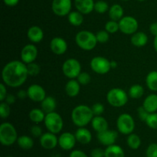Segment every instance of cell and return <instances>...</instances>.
<instances>
[{
    "mask_svg": "<svg viewBox=\"0 0 157 157\" xmlns=\"http://www.w3.org/2000/svg\"><path fill=\"white\" fill-rule=\"evenodd\" d=\"M16 101V98L14 95H12V94H8L7 96H6V99H5V102H6L7 104H9V106L11 105H13L14 103Z\"/></svg>",
    "mask_w": 157,
    "mask_h": 157,
    "instance_id": "cell-48",
    "label": "cell"
},
{
    "mask_svg": "<svg viewBox=\"0 0 157 157\" xmlns=\"http://www.w3.org/2000/svg\"><path fill=\"white\" fill-rule=\"evenodd\" d=\"M11 113L10 106L6 102H1L0 104V116L2 119H7Z\"/></svg>",
    "mask_w": 157,
    "mask_h": 157,
    "instance_id": "cell-37",
    "label": "cell"
},
{
    "mask_svg": "<svg viewBox=\"0 0 157 157\" xmlns=\"http://www.w3.org/2000/svg\"><path fill=\"white\" fill-rule=\"evenodd\" d=\"M17 96L18 97L19 99H25L26 97H28V92H27V90H19L18 92V93H17Z\"/></svg>",
    "mask_w": 157,
    "mask_h": 157,
    "instance_id": "cell-51",
    "label": "cell"
},
{
    "mask_svg": "<svg viewBox=\"0 0 157 157\" xmlns=\"http://www.w3.org/2000/svg\"><path fill=\"white\" fill-rule=\"evenodd\" d=\"M117 127L118 131L124 135L133 133L135 129V122L133 116L129 113H122L117 120Z\"/></svg>",
    "mask_w": 157,
    "mask_h": 157,
    "instance_id": "cell-7",
    "label": "cell"
},
{
    "mask_svg": "<svg viewBox=\"0 0 157 157\" xmlns=\"http://www.w3.org/2000/svg\"><path fill=\"white\" fill-rule=\"evenodd\" d=\"M7 89L4 83H0V101L4 102L7 96Z\"/></svg>",
    "mask_w": 157,
    "mask_h": 157,
    "instance_id": "cell-46",
    "label": "cell"
},
{
    "mask_svg": "<svg viewBox=\"0 0 157 157\" xmlns=\"http://www.w3.org/2000/svg\"><path fill=\"white\" fill-rule=\"evenodd\" d=\"M50 49L54 54L61 55L67 50V43L61 37H55L50 42Z\"/></svg>",
    "mask_w": 157,
    "mask_h": 157,
    "instance_id": "cell-17",
    "label": "cell"
},
{
    "mask_svg": "<svg viewBox=\"0 0 157 157\" xmlns=\"http://www.w3.org/2000/svg\"><path fill=\"white\" fill-rule=\"evenodd\" d=\"M109 34L110 33L107 32L106 30H101L97 32L96 38L97 40H98V42L101 43V44L107 42L109 41V38H110V35Z\"/></svg>",
    "mask_w": 157,
    "mask_h": 157,
    "instance_id": "cell-38",
    "label": "cell"
},
{
    "mask_svg": "<svg viewBox=\"0 0 157 157\" xmlns=\"http://www.w3.org/2000/svg\"><path fill=\"white\" fill-rule=\"evenodd\" d=\"M29 75L27 65L18 60H13L8 62L2 71L3 83L6 86L12 88L22 86Z\"/></svg>",
    "mask_w": 157,
    "mask_h": 157,
    "instance_id": "cell-1",
    "label": "cell"
},
{
    "mask_svg": "<svg viewBox=\"0 0 157 157\" xmlns=\"http://www.w3.org/2000/svg\"><path fill=\"white\" fill-rule=\"evenodd\" d=\"M91 109L94 116H96V115H101L104 112V106L102 103H96L92 106Z\"/></svg>",
    "mask_w": 157,
    "mask_h": 157,
    "instance_id": "cell-42",
    "label": "cell"
},
{
    "mask_svg": "<svg viewBox=\"0 0 157 157\" xmlns=\"http://www.w3.org/2000/svg\"><path fill=\"white\" fill-rule=\"evenodd\" d=\"M20 0H3L5 5L9 7H13L18 5V3L19 2Z\"/></svg>",
    "mask_w": 157,
    "mask_h": 157,
    "instance_id": "cell-49",
    "label": "cell"
},
{
    "mask_svg": "<svg viewBox=\"0 0 157 157\" xmlns=\"http://www.w3.org/2000/svg\"><path fill=\"white\" fill-rule=\"evenodd\" d=\"M57 107L56 100L52 96H46L41 103V109L45 112V114L55 112Z\"/></svg>",
    "mask_w": 157,
    "mask_h": 157,
    "instance_id": "cell-27",
    "label": "cell"
},
{
    "mask_svg": "<svg viewBox=\"0 0 157 157\" xmlns=\"http://www.w3.org/2000/svg\"><path fill=\"white\" fill-rule=\"evenodd\" d=\"M90 68L96 73L104 75L110 72L111 69L110 61L103 56H95L90 60Z\"/></svg>",
    "mask_w": 157,
    "mask_h": 157,
    "instance_id": "cell-9",
    "label": "cell"
},
{
    "mask_svg": "<svg viewBox=\"0 0 157 157\" xmlns=\"http://www.w3.org/2000/svg\"><path fill=\"white\" fill-rule=\"evenodd\" d=\"M130 41L136 47H143L147 45L148 42V36L144 32H136L132 35Z\"/></svg>",
    "mask_w": 157,
    "mask_h": 157,
    "instance_id": "cell-24",
    "label": "cell"
},
{
    "mask_svg": "<svg viewBox=\"0 0 157 157\" xmlns=\"http://www.w3.org/2000/svg\"><path fill=\"white\" fill-rule=\"evenodd\" d=\"M75 42L80 49L84 51H90L96 47L98 40L96 34L87 30L80 31L75 36Z\"/></svg>",
    "mask_w": 157,
    "mask_h": 157,
    "instance_id": "cell-3",
    "label": "cell"
},
{
    "mask_svg": "<svg viewBox=\"0 0 157 157\" xmlns=\"http://www.w3.org/2000/svg\"><path fill=\"white\" fill-rule=\"evenodd\" d=\"M18 133L15 126L10 123H3L0 125V143L5 146H10L18 140Z\"/></svg>",
    "mask_w": 157,
    "mask_h": 157,
    "instance_id": "cell-4",
    "label": "cell"
},
{
    "mask_svg": "<svg viewBox=\"0 0 157 157\" xmlns=\"http://www.w3.org/2000/svg\"><path fill=\"white\" fill-rule=\"evenodd\" d=\"M124 9L119 4H113V6H110L108 11L110 19L117 22H119L124 17Z\"/></svg>",
    "mask_w": 157,
    "mask_h": 157,
    "instance_id": "cell-25",
    "label": "cell"
},
{
    "mask_svg": "<svg viewBox=\"0 0 157 157\" xmlns=\"http://www.w3.org/2000/svg\"><path fill=\"white\" fill-rule=\"evenodd\" d=\"M17 144L21 149H24V150H29L34 146V141L32 137L23 135L18 136V140H17Z\"/></svg>",
    "mask_w": 157,
    "mask_h": 157,
    "instance_id": "cell-30",
    "label": "cell"
},
{
    "mask_svg": "<svg viewBox=\"0 0 157 157\" xmlns=\"http://www.w3.org/2000/svg\"><path fill=\"white\" fill-rule=\"evenodd\" d=\"M144 94V89L141 85L140 84H135L130 86V89H129V95L130 98L137 99L141 98Z\"/></svg>",
    "mask_w": 157,
    "mask_h": 157,
    "instance_id": "cell-33",
    "label": "cell"
},
{
    "mask_svg": "<svg viewBox=\"0 0 157 157\" xmlns=\"http://www.w3.org/2000/svg\"><path fill=\"white\" fill-rule=\"evenodd\" d=\"M67 19L71 26H80L84 22V16L83 14L78 11H71L67 15Z\"/></svg>",
    "mask_w": 157,
    "mask_h": 157,
    "instance_id": "cell-29",
    "label": "cell"
},
{
    "mask_svg": "<svg viewBox=\"0 0 157 157\" xmlns=\"http://www.w3.org/2000/svg\"><path fill=\"white\" fill-rule=\"evenodd\" d=\"M120 31L126 35H133L137 32L139 23L137 20L133 16L127 15L124 16L119 22Z\"/></svg>",
    "mask_w": 157,
    "mask_h": 157,
    "instance_id": "cell-10",
    "label": "cell"
},
{
    "mask_svg": "<svg viewBox=\"0 0 157 157\" xmlns=\"http://www.w3.org/2000/svg\"><path fill=\"white\" fill-rule=\"evenodd\" d=\"M110 66H111V69H115V68L117 67V62L115 60H111L110 61Z\"/></svg>",
    "mask_w": 157,
    "mask_h": 157,
    "instance_id": "cell-52",
    "label": "cell"
},
{
    "mask_svg": "<svg viewBox=\"0 0 157 157\" xmlns=\"http://www.w3.org/2000/svg\"><path fill=\"white\" fill-rule=\"evenodd\" d=\"M146 84L150 90L157 91V71L153 70L149 72L146 77Z\"/></svg>",
    "mask_w": 157,
    "mask_h": 157,
    "instance_id": "cell-31",
    "label": "cell"
},
{
    "mask_svg": "<svg viewBox=\"0 0 157 157\" xmlns=\"http://www.w3.org/2000/svg\"><path fill=\"white\" fill-rule=\"evenodd\" d=\"M31 133L35 137H41L43 134L41 127L38 126V124L35 125L31 128Z\"/></svg>",
    "mask_w": 157,
    "mask_h": 157,
    "instance_id": "cell-44",
    "label": "cell"
},
{
    "mask_svg": "<svg viewBox=\"0 0 157 157\" xmlns=\"http://www.w3.org/2000/svg\"><path fill=\"white\" fill-rule=\"evenodd\" d=\"M77 142L83 145L88 144L92 139V134L89 129L84 127H80L75 133Z\"/></svg>",
    "mask_w": 157,
    "mask_h": 157,
    "instance_id": "cell-20",
    "label": "cell"
},
{
    "mask_svg": "<svg viewBox=\"0 0 157 157\" xmlns=\"http://www.w3.org/2000/svg\"><path fill=\"white\" fill-rule=\"evenodd\" d=\"M127 146L132 149H138L141 146V139L138 135L135 133H131L128 135L127 139Z\"/></svg>",
    "mask_w": 157,
    "mask_h": 157,
    "instance_id": "cell-32",
    "label": "cell"
},
{
    "mask_svg": "<svg viewBox=\"0 0 157 157\" xmlns=\"http://www.w3.org/2000/svg\"><path fill=\"white\" fill-rule=\"evenodd\" d=\"M27 69L28 72H29V75H37L39 74L40 70V66L39 65L37 64L35 62H32L30 64L27 65Z\"/></svg>",
    "mask_w": 157,
    "mask_h": 157,
    "instance_id": "cell-40",
    "label": "cell"
},
{
    "mask_svg": "<svg viewBox=\"0 0 157 157\" xmlns=\"http://www.w3.org/2000/svg\"><path fill=\"white\" fill-rule=\"evenodd\" d=\"M38 50L34 44H28L22 48L21 51V61L28 65L35 62L38 57Z\"/></svg>",
    "mask_w": 157,
    "mask_h": 157,
    "instance_id": "cell-12",
    "label": "cell"
},
{
    "mask_svg": "<svg viewBox=\"0 0 157 157\" xmlns=\"http://www.w3.org/2000/svg\"><path fill=\"white\" fill-rule=\"evenodd\" d=\"M45 115V112L41 109L35 108V109H32L29 112V117L31 121L33 122L35 124H38V123H41V122H44Z\"/></svg>",
    "mask_w": 157,
    "mask_h": 157,
    "instance_id": "cell-28",
    "label": "cell"
},
{
    "mask_svg": "<svg viewBox=\"0 0 157 157\" xmlns=\"http://www.w3.org/2000/svg\"><path fill=\"white\" fill-rule=\"evenodd\" d=\"M94 0H75V6L77 11L83 15L90 14L94 10Z\"/></svg>",
    "mask_w": 157,
    "mask_h": 157,
    "instance_id": "cell-18",
    "label": "cell"
},
{
    "mask_svg": "<svg viewBox=\"0 0 157 157\" xmlns=\"http://www.w3.org/2000/svg\"><path fill=\"white\" fill-rule=\"evenodd\" d=\"M117 137V132L116 131L110 130V129H107V130L98 132L97 134V138H98V141L105 146L115 144V142H116Z\"/></svg>",
    "mask_w": 157,
    "mask_h": 157,
    "instance_id": "cell-15",
    "label": "cell"
},
{
    "mask_svg": "<svg viewBox=\"0 0 157 157\" xmlns=\"http://www.w3.org/2000/svg\"><path fill=\"white\" fill-rule=\"evenodd\" d=\"M121 1H124V2H127V1H130V0H121Z\"/></svg>",
    "mask_w": 157,
    "mask_h": 157,
    "instance_id": "cell-56",
    "label": "cell"
},
{
    "mask_svg": "<svg viewBox=\"0 0 157 157\" xmlns=\"http://www.w3.org/2000/svg\"><path fill=\"white\" fill-rule=\"evenodd\" d=\"M71 0H53L52 3V12L58 16H66L71 12Z\"/></svg>",
    "mask_w": 157,
    "mask_h": 157,
    "instance_id": "cell-11",
    "label": "cell"
},
{
    "mask_svg": "<svg viewBox=\"0 0 157 157\" xmlns=\"http://www.w3.org/2000/svg\"><path fill=\"white\" fill-rule=\"evenodd\" d=\"M137 114H138V117H139L140 119L142 120V121H144V122H146L147 117H148L149 115H150V113H149V112H147L145 109H144V106H140V107L138 108Z\"/></svg>",
    "mask_w": 157,
    "mask_h": 157,
    "instance_id": "cell-43",
    "label": "cell"
},
{
    "mask_svg": "<svg viewBox=\"0 0 157 157\" xmlns=\"http://www.w3.org/2000/svg\"><path fill=\"white\" fill-rule=\"evenodd\" d=\"M76 142L75 134L70 132H63L58 137V146L63 150H71L75 147Z\"/></svg>",
    "mask_w": 157,
    "mask_h": 157,
    "instance_id": "cell-13",
    "label": "cell"
},
{
    "mask_svg": "<svg viewBox=\"0 0 157 157\" xmlns=\"http://www.w3.org/2000/svg\"><path fill=\"white\" fill-rule=\"evenodd\" d=\"M37 157H41V156H37Z\"/></svg>",
    "mask_w": 157,
    "mask_h": 157,
    "instance_id": "cell-57",
    "label": "cell"
},
{
    "mask_svg": "<svg viewBox=\"0 0 157 157\" xmlns=\"http://www.w3.org/2000/svg\"><path fill=\"white\" fill-rule=\"evenodd\" d=\"M44 123L47 130L54 134H58L61 132L64 126V121H63L62 117L56 112L46 114Z\"/></svg>",
    "mask_w": 157,
    "mask_h": 157,
    "instance_id": "cell-6",
    "label": "cell"
},
{
    "mask_svg": "<svg viewBox=\"0 0 157 157\" xmlns=\"http://www.w3.org/2000/svg\"><path fill=\"white\" fill-rule=\"evenodd\" d=\"M40 145L44 149H53L58 145V138L56 134L50 132L43 133L40 137Z\"/></svg>",
    "mask_w": 157,
    "mask_h": 157,
    "instance_id": "cell-16",
    "label": "cell"
},
{
    "mask_svg": "<svg viewBox=\"0 0 157 157\" xmlns=\"http://www.w3.org/2000/svg\"><path fill=\"white\" fill-rule=\"evenodd\" d=\"M81 90V84L77 79H70L65 85V92L69 97H76Z\"/></svg>",
    "mask_w": 157,
    "mask_h": 157,
    "instance_id": "cell-21",
    "label": "cell"
},
{
    "mask_svg": "<svg viewBox=\"0 0 157 157\" xmlns=\"http://www.w3.org/2000/svg\"><path fill=\"white\" fill-rule=\"evenodd\" d=\"M108 4L104 0H99L94 3V10L99 14H104L109 11Z\"/></svg>",
    "mask_w": 157,
    "mask_h": 157,
    "instance_id": "cell-34",
    "label": "cell"
},
{
    "mask_svg": "<svg viewBox=\"0 0 157 157\" xmlns=\"http://www.w3.org/2000/svg\"><path fill=\"white\" fill-rule=\"evenodd\" d=\"M143 106L144 109L149 112V113H153V112H157V95L155 93L150 94L148 96L146 97L144 99Z\"/></svg>",
    "mask_w": 157,
    "mask_h": 157,
    "instance_id": "cell-23",
    "label": "cell"
},
{
    "mask_svg": "<svg viewBox=\"0 0 157 157\" xmlns=\"http://www.w3.org/2000/svg\"><path fill=\"white\" fill-rule=\"evenodd\" d=\"M29 39L33 43H39L44 38V31L38 26H31L27 32Z\"/></svg>",
    "mask_w": 157,
    "mask_h": 157,
    "instance_id": "cell-19",
    "label": "cell"
},
{
    "mask_svg": "<svg viewBox=\"0 0 157 157\" xmlns=\"http://www.w3.org/2000/svg\"><path fill=\"white\" fill-rule=\"evenodd\" d=\"M28 97L34 102L41 103L47 95L44 88L38 84H32L27 89Z\"/></svg>",
    "mask_w": 157,
    "mask_h": 157,
    "instance_id": "cell-14",
    "label": "cell"
},
{
    "mask_svg": "<svg viewBox=\"0 0 157 157\" xmlns=\"http://www.w3.org/2000/svg\"><path fill=\"white\" fill-rule=\"evenodd\" d=\"M105 30L110 34L116 33L120 30L119 22L110 19V21L107 22V23L105 24Z\"/></svg>",
    "mask_w": 157,
    "mask_h": 157,
    "instance_id": "cell-35",
    "label": "cell"
},
{
    "mask_svg": "<svg viewBox=\"0 0 157 157\" xmlns=\"http://www.w3.org/2000/svg\"><path fill=\"white\" fill-rule=\"evenodd\" d=\"M147 126L152 129H157V112L150 113L145 122Z\"/></svg>",
    "mask_w": 157,
    "mask_h": 157,
    "instance_id": "cell-36",
    "label": "cell"
},
{
    "mask_svg": "<svg viewBox=\"0 0 157 157\" xmlns=\"http://www.w3.org/2000/svg\"><path fill=\"white\" fill-rule=\"evenodd\" d=\"M62 72L64 75L70 79L77 78L81 72V63L76 58H67L62 65Z\"/></svg>",
    "mask_w": 157,
    "mask_h": 157,
    "instance_id": "cell-8",
    "label": "cell"
},
{
    "mask_svg": "<svg viewBox=\"0 0 157 157\" xmlns=\"http://www.w3.org/2000/svg\"><path fill=\"white\" fill-rule=\"evenodd\" d=\"M6 157H14L13 155H7V156H6Z\"/></svg>",
    "mask_w": 157,
    "mask_h": 157,
    "instance_id": "cell-54",
    "label": "cell"
},
{
    "mask_svg": "<svg viewBox=\"0 0 157 157\" xmlns=\"http://www.w3.org/2000/svg\"><path fill=\"white\" fill-rule=\"evenodd\" d=\"M137 1H139V2H144V1H145V0H137Z\"/></svg>",
    "mask_w": 157,
    "mask_h": 157,
    "instance_id": "cell-55",
    "label": "cell"
},
{
    "mask_svg": "<svg viewBox=\"0 0 157 157\" xmlns=\"http://www.w3.org/2000/svg\"><path fill=\"white\" fill-rule=\"evenodd\" d=\"M91 126L97 132H101L108 129V122L101 115H96L91 121Z\"/></svg>",
    "mask_w": 157,
    "mask_h": 157,
    "instance_id": "cell-22",
    "label": "cell"
},
{
    "mask_svg": "<svg viewBox=\"0 0 157 157\" xmlns=\"http://www.w3.org/2000/svg\"><path fill=\"white\" fill-rule=\"evenodd\" d=\"M91 157H105V150L101 148H95L90 152Z\"/></svg>",
    "mask_w": 157,
    "mask_h": 157,
    "instance_id": "cell-45",
    "label": "cell"
},
{
    "mask_svg": "<svg viewBox=\"0 0 157 157\" xmlns=\"http://www.w3.org/2000/svg\"><path fill=\"white\" fill-rule=\"evenodd\" d=\"M128 94L121 88H113L107 94V101L113 107H122L127 103Z\"/></svg>",
    "mask_w": 157,
    "mask_h": 157,
    "instance_id": "cell-5",
    "label": "cell"
},
{
    "mask_svg": "<svg viewBox=\"0 0 157 157\" xmlns=\"http://www.w3.org/2000/svg\"><path fill=\"white\" fill-rule=\"evenodd\" d=\"M71 120L74 124L78 127H85L91 123L94 117L91 107L86 105H79L74 108L71 112Z\"/></svg>",
    "mask_w": 157,
    "mask_h": 157,
    "instance_id": "cell-2",
    "label": "cell"
},
{
    "mask_svg": "<svg viewBox=\"0 0 157 157\" xmlns=\"http://www.w3.org/2000/svg\"><path fill=\"white\" fill-rule=\"evenodd\" d=\"M150 33H151L152 35H154V36H156L157 35V22L152 23V24L150 25Z\"/></svg>",
    "mask_w": 157,
    "mask_h": 157,
    "instance_id": "cell-50",
    "label": "cell"
},
{
    "mask_svg": "<svg viewBox=\"0 0 157 157\" xmlns=\"http://www.w3.org/2000/svg\"><path fill=\"white\" fill-rule=\"evenodd\" d=\"M69 157H88L87 154L80 149H75L71 152Z\"/></svg>",
    "mask_w": 157,
    "mask_h": 157,
    "instance_id": "cell-47",
    "label": "cell"
},
{
    "mask_svg": "<svg viewBox=\"0 0 157 157\" xmlns=\"http://www.w3.org/2000/svg\"><path fill=\"white\" fill-rule=\"evenodd\" d=\"M153 46H154V49L156 50V52H157V35L155 36L154 38V41H153Z\"/></svg>",
    "mask_w": 157,
    "mask_h": 157,
    "instance_id": "cell-53",
    "label": "cell"
},
{
    "mask_svg": "<svg viewBox=\"0 0 157 157\" xmlns=\"http://www.w3.org/2000/svg\"><path fill=\"white\" fill-rule=\"evenodd\" d=\"M147 157H157V143H151L146 150Z\"/></svg>",
    "mask_w": 157,
    "mask_h": 157,
    "instance_id": "cell-41",
    "label": "cell"
},
{
    "mask_svg": "<svg viewBox=\"0 0 157 157\" xmlns=\"http://www.w3.org/2000/svg\"><path fill=\"white\" fill-rule=\"evenodd\" d=\"M77 80L78 83L82 86H86V85L89 84L91 80V77H90V74L87 73L86 72H81L79 74L78 77H77Z\"/></svg>",
    "mask_w": 157,
    "mask_h": 157,
    "instance_id": "cell-39",
    "label": "cell"
},
{
    "mask_svg": "<svg viewBox=\"0 0 157 157\" xmlns=\"http://www.w3.org/2000/svg\"><path fill=\"white\" fill-rule=\"evenodd\" d=\"M105 157H125V153L121 146L113 144L107 146L105 149Z\"/></svg>",
    "mask_w": 157,
    "mask_h": 157,
    "instance_id": "cell-26",
    "label": "cell"
}]
</instances>
